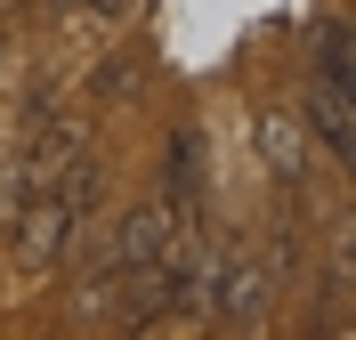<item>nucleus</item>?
<instances>
[{
	"label": "nucleus",
	"mask_w": 356,
	"mask_h": 340,
	"mask_svg": "<svg viewBox=\"0 0 356 340\" xmlns=\"http://www.w3.org/2000/svg\"><path fill=\"white\" fill-rule=\"evenodd\" d=\"M89 203H97V162L89 154H73L57 179H41V186H24L17 195V211H8V251H17V268L24 275H49V268H65L73 259V235L89 227Z\"/></svg>",
	"instance_id": "1"
},
{
	"label": "nucleus",
	"mask_w": 356,
	"mask_h": 340,
	"mask_svg": "<svg viewBox=\"0 0 356 340\" xmlns=\"http://www.w3.org/2000/svg\"><path fill=\"white\" fill-rule=\"evenodd\" d=\"M186 235H195V219H178L162 195H146V203H130L122 227H113V268H122V275H146V268H162Z\"/></svg>",
	"instance_id": "2"
},
{
	"label": "nucleus",
	"mask_w": 356,
	"mask_h": 340,
	"mask_svg": "<svg viewBox=\"0 0 356 340\" xmlns=\"http://www.w3.org/2000/svg\"><path fill=\"white\" fill-rule=\"evenodd\" d=\"M300 122H308V138H324V154L348 170L356 162V122H348V90L340 81H316V97L300 106Z\"/></svg>",
	"instance_id": "3"
},
{
	"label": "nucleus",
	"mask_w": 356,
	"mask_h": 340,
	"mask_svg": "<svg viewBox=\"0 0 356 340\" xmlns=\"http://www.w3.org/2000/svg\"><path fill=\"white\" fill-rule=\"evenodd\" d=\"M259 154H267L275 179H308V122L291 106H267L259 113Z\"/></svg>",
	"instance_id": "4"
},
{
	"label": "nucleus",
	"mask_w": 356,
	"mask_h": 340,
	"mask_svg": "<svg viewBox=\"0 0 356 340\" xmlns=\"http://www.w3.org/2000/svg\"><path fill=\"white\" fill-rule=\"evenodd\" d=\"M308 65H316V81H340V90H348V17H340V8H324V17H316Z\"/></svg>",
	"instance_id": "5"
}]
</instances>
